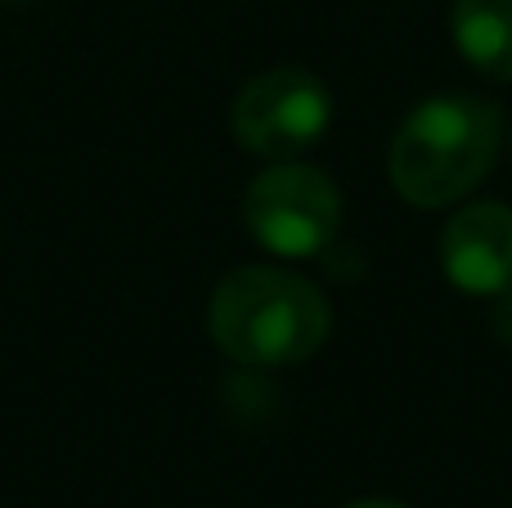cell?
I'll return each mask as SVG.
<instances>
[{
    "label": "cell",
    "mask_w": 512,
    "mask_h": 508,
    "mask_svg": "<svg viewBox=\"0 0 512 508\" xmlns=\"http://www.w3.org/2000/svg\"><path fill=\"white\" fill-rule=\"evenodd\" d=\"M333 306L310 279L283 266H243L221 279L207 306L212 342L248 369H288L328 342Z\"/></svg>",
    "instance_id": "6da1fadb"
},
{
    "label": "cell",
    "mask_w": 512,
    "mask_h": 508,
    "mask_svg": "<svg viewBox=\"0 0 512 508\" xmlns=\"http://www.w3.org/2000/svg\"><path fill=\"white\" fill-rule=\"evenodd\" d=\"M499 144H504L499 104L477 95L423 99L391 140V185L405 203L427 212L450 207L490 176V167L499 162Z\"/></svg>",
    "instance_id": "7a4b0ae2"
},
{
    "label": "cell",
    "mask_w": 512,
    "mask_h": 508,
    "mask_svg": "<svg viewBox=\"0 0 512 508\" xmlns=\"http://www.w3.org/2000/svg\"><path fill=\"white\" fill-rule=\"evenodd\" d=\"M243 221L252 239L274 257H319L342 225V198L324 171L288 158L252 180L243 198Z\"/></svg>",
    "instance_id": "3957f363"
},
{
    "label": "cell",
    "mask_w": 512,
    "mask_h": 508,
    "mask_svg": "<svg viewBox=\"0 0 512 508\" xmlns=\"http://www.w3.org/2000/svg\"><path fill=\"white\" fill-rule=\"evenodd\" d=\"M333 122V95L306 68H270L252 77L234 99V140L256 158H297L315 149Z\"/></svg>",
    "instance_id": "277c9868"
},
{
    "label": "cell",
    "mask_w": 512,
    "mask_h": 508,
    "mask_svg": "<svg viewBox=\"0 0 512 508\" xmlns=\"http://www.w3.org/2000/svg\"><path fill=\"white\" fill-rule=\"evenodd\" d=\"M441 266L459 293L499 297L512 288V207L468 203L441 230Z\"/></svg>",
    "instance_id": "5b68a950"
},
{
    "label": "cell",
    "mask_w": 512,
    "mask_h": 508,
    "mask_svg": "<svg viewBox=\"0 0 512 508\" xmlns=\"http://www.w3.org/2000/svg\"><path fill=\"white\" fill-rule=\"evenodd\" d=\"M450 32L463 63L481 77L512 81V0H454Z\"/></svg>",
    "instance_id": "8992f818"
},
{
    "label": "cell",
    "mask_w": 512,
    "mask_h": 508,
    "mask_svg": "<svg viewBox=\"0 0 512 508\" xmlns=\"http://www.w3.org/2000/svg\"><path fill=\"white\" fill-rule=\"evenodd\" d=\"M346 508H409V504H400V500H355Z\"/></svg>",
    "instance_id": "52a82bcc"
}]
</instances>
